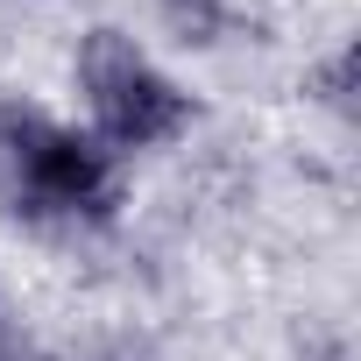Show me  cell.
Instances as JSON below:
<instances>
[{"mask_svg":"<svg viewBox=\"0 0 361 361\" xmlns=\"http://www.w3.org/2000/svg\"><path fill=\"white\" fill-rule=\"evenodd\" d=\"M92 361H135V354H121V347H114V354H92Z\"/></svg>","mask_w":361,"mask_h":361,"instance_id":"6","label":"cell"},{"mask_svg":"<svg viewBox=\"0 0 361 361\" xmlns=\"http://www.w3.org/2000/svg\"><path fill=\"white\" fill-rule=\"evenodd\" d=\"M78 92H85V114H92V142H106L114 156H135V149H163L192 128V92L163 78L149 64V50L128 36V29H85L78 43Z\"/></svg>","mask_w":361,"mask_h":361,"instance_id":"2","label":"cell"},{"mask_svg":"<svg viewBox=\"0 0 361 361\" xmlns=\"http://www.w3.org/2000/svg\"><path fill=\"white\" fill-rule=\"evenodd\" d=\"M312 92H319V106L354 114V50H333V57L312 71Z\"/></svg>","mask_w":361,"mask_h":361,"instance_id":"4","label":"cell"},{"mask_svg":"<svg viewBox=\"0 0 361 361\" xmlns=\"http://www.w3.org/2000/svg\"><path fill=\"white\" fill-rule=\"evenodd\" d=\"M163 29L177 36V43H220V29H227V8H220V0H163Z\"/></svg>","mask_w":361,"mask_h":361,"instance_id":"3","label":"cell"},{"mask_svg":"<svg viewBox=\"0 0 361 361\" xmlns=\"http://www.w3.org/2000/svg\"><path fill=\"white\" fill-rule=\"evenodd\" d=\"M0 185L29 220L106 227L121 213V156L36 106H0Z\"/></svg>","mask_w":361,"mask_h":361,"instance_id":"1","label":"cell"},{"mask_svg":"<svg viewBox=\"0 0 361 361\" xmlns=\"http://www.w3.org/2000/svg\"><path fill=\"white\" fill-rule=\"evenodd\" d=\"M0 361H43L29 340H15V333H0Z\"/></svg>","mask_w":361,"mask_h":361,"instance_id":"5","label":"cell"}]
</instances>
